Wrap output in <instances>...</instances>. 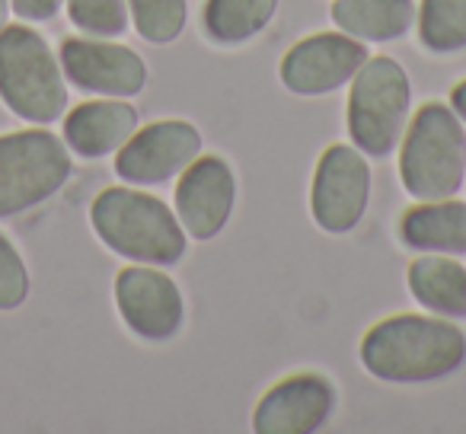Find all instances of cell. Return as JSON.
Here are the masks:
<instances>
[{"instance_id": "1", "label": "cell", "mask_w": 466, "mask_h": 434, "mask_svg": "<svg viewBox=\"0 0 466 434\" xmlns=\"http://www.w3.org/2000/svg\"><path fill=\"white\" fill-rule=\"evenodd\" d=\"M361 364L387 383H431L466 364V336L444 317L400 313L364 336Z\"/></svg>"}, {"instance_id": "2", "label": "cell", "mask_w": 466, "mask_h": 434, "mask_svg": "<svg viewBox=\"0 0 466 434\" xmlns=\"http://www.w3.org/2000/svg\"><path fill=\"white\" fill-rule=\"evenodd\" d=\"M90 221L112 253L141 266H176L186 256V227L157 195L106 188L93 201Z\"/></svg>"}, {"instance_id": "3", "label": "cell", "mask_w": 466, "mask_h": 434, "mask_svg": "<svg viewBox=\"0 0 466 434\" xmlns=\"http://www.w3.org/2000/svg\"><path fill=\"white\" fill-rule=\"evenodd\" d=\"M400 176L415 201L453 198L466 179L463 118L441 103L421 106L402 137Z\"/></svg>"}, {"instance_id": "4", "label": "cell", "mask_w": 466, "mask_h": 434, "mask_svg": "<svg viewBox=\"0 0 466 434\" xmlns=\"http://www.w3.org/2000/svg\"><path fill=\"white\" fill-rule=\"evenodd\" d=\"M0 99L14 116L33 125H52L67 109L61 61L29 26L0 29Z\"/></svg>"}, {"instance_id": "5", "label": "cell", "mask_w": 466, "mask_h": 434, "mask_svg": "<svg viewBox=\"0 0 466 434\" xmlns=\"http://www.w3.org/2000/svg\"><path fill=\"white\" fill-rule=\"evenodd\" d=\"M412 84L400 61L368 58L361 71L351 77L349 96V135L355 147L368 156H387L402 141Z\"/></svg>"}, {"instance_id": "6", "label": "cell", "mask_w": 466, "mask_h": 434, "mask_svg": "<svg viewBox=\"0 0 466 434\" xmlns=\"http://www.w3.org/2000/svg\"><path fill=\"white\" fill-rule=\"evenodd\" d=\"M71 154L46 128L0 137V217H14L48 201L71 176Z\"/></svg>"}, {"instance_id": "7", "label": "cell", "mask_w": 466, "mask_h": 434, "mask_svg": "<svg viewBox=\"0 0 466 434\" xmlns=\"http://www.w3.org/2000/svg\"><path fill=\"white\" fill-rule=\"evenodd\" d=\"M370 201V167L364 154L349 144H332L319 156L313 176L310 211L326 234H349L361 224Z\"/></svg>"}, {"instance_id": "8", "label": "cell", "mask_w": 466, "mask_h": 434, "mask_svg": "<svg viewBox=\"0 0 466 434\" xmlns=\"http://www.w3.org/2000/svg\"><path fill=\"white\" fill-rule=\"evenodd\" d=\"M116 304L125 326L147 342H167L182 329L186 300L167 272L150 266H128L116 278Z\"/></svg>"}, {"instance_id": "9", "label": "cell", "mask_w": 466, "mask_h": 434, "mask_svg": "<svg viewBox=\"0 0 466 434\" xmlns=\"http://www.w3.org/2000/svg\"><path fill=\"white\" fill-rule=\"evenodd\" d=\"M201 156V135L195 125L169 118L135 131L118 147L116 173L131 186H157L179 176L192 160Z\"/></svg>"}, {"instance_id": "10", "label": "cell", "mask_w": 466, "mask_h": 434, "mask_svg": "<svg viewBox=\"0 0 466 434\" xmlns=\"http://www.w3.org/2000/svg\"><path fill=\"white\" fill-rule=\"evenodd\" d=\"M61 71L77 90L128 99L147 84L141 55L109 39H67L61 45Z\"/></svg>"}, {"instance_id": "11", "label": "cell", "mask_w": 466, "mask_h": 434, "mask_svg": "<svg viewBox=\"0 0 466 434\" xmlns=\"http://www.w3.org/2000/svg\"><path fill=\"white\" fill-rule=\"evenodd\" d=\"M368 61L364 42L339 33H319L298 42L281 58V84L298 96H323L349 84Z\"/></svg>"}, {"instance_id": "12", "label": "cell", "mask_w": 466, "mask_h": 434, "mask_svg": "<svg viewBox=\"0 0 466 434\" xmlns=\"http://www.w3.org/2000/svg\"><path fill=\"white\" fill-rule=\"evenodd\" d=\"M237 205V176L224 156H198L176 186V217L192 240H214Z\"/></svg>"}, {"instance_id": "13", "label": "cell", "mask_w": 466, "mask_h": 434, "mask_svg": "<svg viewBox=\"0 0 466 434\" xmlns=\"http://www.w3.org/2000/svg\"><path fill=\"white\" fill-rule=\"evenodd\" d=\"M336 387L323 374H294L275 383L253 412L259 434H310L329 421Z\"/></svg>"}, {"instance_id": "14", "label": "cell", "mask_w": 466, "mask_h": 434, "mask_svg": "<svg viewBox=\"0 0 466 434\" xmlns=\"http://www.w3.org/2000/svg\"><path fill=\"white\" fill-rule=\"evenodd\" d=\"M135 131H137V109L112 96L77 106L65 118V144L77 156H86V160L118 154V147Z\"/></svg>"}, {"instance_id": "15", "label": "cell", "mask_w": 466, "mask_h": 434, "mask_svg": "<svg viewBox=\"0 0 466 434\" xmlns=\"http://www.w3.org/2000/svg\"><path fill=\"white\" fill-rule=\"evenodd\" d=\"M400 237L419 253L466 256V201H419L402 217Z\"/></svg>"}, {"instance_id": "16", "label": "cell", "mask_w": 466, "mask_h": 434, "mask_svg": "<svg viewBox=\"0 0 466 434\" xmlns=\"http://www.w3.org/2000/svg\"><path fill=\"white\" fill-rule=\"evenodd\" d=\"M332 23L358 42H393L412 29L415 0H336Z\"/></svg>"}, {"instance_id": "17", "label": "cell", "mask_w": 466, "mask_h": 434, "mask_svg": "<svg viewBox=\"0 0 466 434\" xmlns=\"http://www.w3.org/2000/svg\"><path fill=\"white\" fill-rule=\"evenodd\" d=\"M409 291L438 317H466V268L447 256H421L409 266Z\"/></svg>"}, {"instance_id": "18", "label": "cell", "mask_w": 466, "mask_h": 434, "mask_svg": "<svg viewBox=\"0 0 466 434\" xmlns=\"http://www.w3.org/2000/svg\"><path fill=\"white\" fill-rule=\"evenodd\" d=\"M279 0H208L205 29L220 45H240L272 23Z\"/></svg>"}, {"instance_id": "19", "label": "cell", "mask_w": 466, "mask_h": 434, "mask_svg": "<svg viewBox=\"0 0 466 434\" xmlns=\"http://www.w3.org/2000/svg\"><path fill=\"white\" fill-rule=\"evenodd\" d=\"M419 35L438 55L466 48V0H421Z\"/></svg>"}, {"instance_id": "20", "label": "cell", "mask_w": 466, "mask_h": 434, "mask_svg": "<svg viewBox=\"0 0 466 434\" xmlns=\"http://www.w3.org/2000/svg\"><path fill=\"white\" fill-rule=\"evenodd\" d=\"M135 29L150 45H169L182 35L188 4L186 0H128Z\"/></svg>"}, {"instance_id": "21", "label": "cell", "mask_w": 466, "mask_h": 434, "mask_svg": "<svg viewBox=\"0 0 466 434\" xmlns=\"http://www.w3.org/2000/svg\"><path fill=\"white\" fill-rule=\"evenodd\" d=\"M71 23L86 35L116 39L128 29V0H65Z\"/></svg>"}, {"instance_id": "22", "label": "cell", "mask_w": 466, "mask_h": 434, "mask_svg": "<svg viewBox=\"0 0 466 434\" xmlns=\"http://www.w3.org/2000/svg\"><path fill=\"white\" fill-rule=\"evenodd\" d=\"M29 298V272L16 247L0 234V310H16Z\"/></svg>"}, {"instance_id": "23", "label": "cell", "mask_w": 466, "mask_h": 434, "mask_svg": "<svg viewBox=\"0 0 466 434\" xmlns=\"http://www.w3.org/2000/svg\"><path fill=\"white\" fill-rule=\"evenodd\" d=\"M61 4H65V0H10L14 14H20L23 20H33V23L52 20L61 10Z\"/></svg>"}, {"instance_id": "24", "label": "cell", "mask_w": 466, "mask_h": 434, "mask_svg": "<svg viewBox=\"0 0 466 434\" xmlns=\"http://www.w3.org/2000/svg\"><path fill=\"white\" fill-rule=\"evenodd\" d=\"M451 106H453V112H457V116L466 122V80H460V84L453 86V93H451Z\"/></svg>"}, {"instance_id": "25", "label": "cell", "mask_w": 466, "mask_h": 434, "mask_svg": "<svg viewBox=\"0 0 466 434\" xmlns=\"http://www.w3.org/2000/svg\"><path fill=\"white\" fill-rule=\"evenodd\" d=\"M10 10H14V7H10V0H0V29L7 26V16H10Z\"/></svg>"}]
</instances>
